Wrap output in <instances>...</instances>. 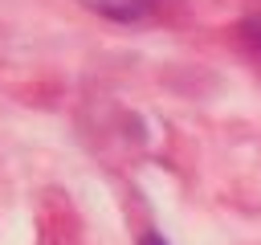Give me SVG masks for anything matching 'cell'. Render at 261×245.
<instances>
[{"mask_svg": "<svg viewBox=\"0 0 261 245\" xmlns=\"http://www.w3.org/2000/svg\"><path fill=\"white\" fill-rule=\"evenodd\" d=\"M241 33H245V41H249V45L261 53V12H253V16L245 20V29H241Z\"/></svg>", "mask_w": 261, "mask_h": 245, "instance_id": "obj_2", "label": "cell"}, {"mask_svg": "<svg viewBox=\"0 0 261 245\" xmlns=\"http://www.w3.org/2000/svg\"><path fill=\"white\" fill-rule=\"evenodd\" d=\"M82 4L106 20H143L159 8V0H82Z\"/></svg>", "mask_w": 261, "mask_h": 245, "instance_id": "obj_1", "label": "cell"}, {"mask_svg": "<svg viewBox=\"0 0 261 245\" xmlns=\"http://www.w3.org/2000/svg\"><path fill=\"white\" fill-rule=\"evenodd\" d=\"M139 245H171V241H167V237H159V233H143V237H139Z\"/></svg>", "mask_w": 261, "mask_h": 245, "instance_id": "obj_3", "label": "cell"}]
</instances>
